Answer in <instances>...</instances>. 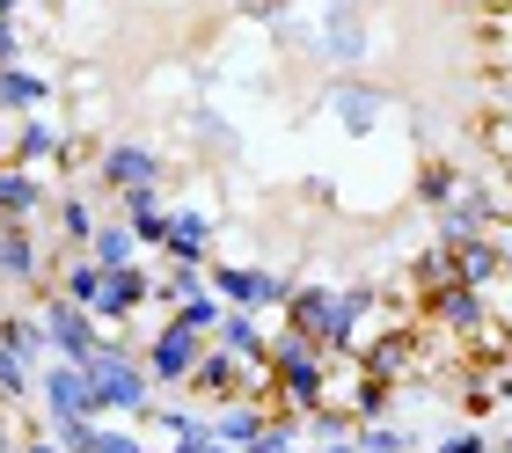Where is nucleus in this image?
I'll return each mask as SVG.
<instances>
[{
    "label": "nucleus",
    "mask_w": 512,
    "mask_h": 453,
    "mask_svg": "<svg viewBox=\"0 0 512 453\" xmlns=\"http://www.w3.org/2000/svg\"><path fill=\"white\" fill-rule=\"evenodd\" d=\"M264 373H271V402L278 417H315L322 410V380H330V351H315L308 337H293L286 322L264 344Z\"/></svg>",
    "instance_id": "1"
},
{
    "label": "nucleus",
    "mask_w": 512,
    "mask_h": 453,
    "mask_svg": "<svg viewBox=\"0 0 512 453\" xmlns=\"http://www.w3.org/2000/svg\"><path fill=\"white\" fill-rule=\"evenodd\" d=\"M81 380H88V410L96 417H139L154 402V380H147V366H139V351H125L118 337H103L81 359Z\"/></svg>",
    "instance_id": "2"
},
{
    "label": "nucleus",
    "mask_w": 512,
    "mask_h": 453,
    "mask_svg": "<svg viewBox=\"0 0 512 453\" xmlns=\"http://www.w3.org/2000/svg\"><path fill=\"white\" fill-rule=\"evenodd\" d=\"M205 293H213L220 307H235V315H271V307L293 300V278L271 271V264H205Z\"/></svg>",
    "instance_id": "3"
},
{
    "label": "nucleus",
    "mask_w": 512,
    "mask_h": 453,
    "mask_svg": "<svg viewBox=\"0 0 512 453\" xmlns=\"http://www.w3.org/2000/svg\"><path fill=\"white\" fill-rule=\"evenodd\" d=\"M161 176H169V161H161V147H147V139H110V147H96V190H110V198L161 190Z\"/></svg>",
    "instance_id": "4"
},
{
    "label": "nucleus",
    "mask_w": 512,
    "mask_h": 453,
    "mask_svg": "<svg viewBox=\"0 0 512 453\" xmlns=\"http://www.w3.org/2000/svg\"><path fill=\"white\" fill-rule=\"evenodd\" d=\"M37 322H44V344H52V359H66V366H81L88 351L103 344L96 315H88V307H74L66 293H52V285L37 293Z\"/></svg>",
    "instance_id": "5"
},
{
    "label": "nucleus",
    "mask_w": 512,
    "mask_h": 453,
    "mask_svg": "<svg viewBox=\"0 0 512 453\" xmlns=\"http://www.w3.org/2000/svg\"><path fill=\"white\" fill-rule=\"evenodd\" d=\"M198 351H205V337H191L183 322L161 315L154 337H147V351H139V366H147L154 395H161V388H183V380H191V366H198Z\"/></svg>",
    "instance_id": "6"
},
{
    "label": "nucleus",
    "mask_w": 512,
    "mask_h": 453,
    "mask_svg": "<svg viewBox=\"0 0 512 453\" xmlns=\"http://www.w3.org/2000/svg\"><path fill=\"white\" fill-rule=\"evenodd\" d=\"M139 307H154V271L147 264H139V271H103L96 293H88V315H96L103 337H110V329H125Z\"/></svg>",
    "instance_id": "7"
},
{
    "label": "nucleus",
    "mask_w": 512,
    "mask_h": 453,
    "mask_svg": "<svg viewBox=\"0 0 512 453\" xmlns=\"http://www.w3.org/2000/svg\"><path fill=\"white\" fill-rule=\"evenodd\" d=\"M59 154H66V125H59L52 110L15 117V132L0 139V161H15V169H37V176H52V169H59Z\"/></svg>",
    "instance_id": "8"
},
{
    "label": "nucleus",
    "mask_w": 512,
    "mask_h": 453,
    "mask_svg": "<svg viewBox=\"0 0 512 453\" xmlns=\"http://www.w3.org/2000/svg\"><path fill=\"white\" fill-rule=\"evenodd\" d=\"M52 198H59V183H52V176L0 161V227H37L44 212H52Z\"/></svg>",
    "instance_id": "9"
},
{
    "label": "nucleus",
    "mask_w": 512,
    "mask_h": 453,
    "mask_svg": "<svg viewBox=\"0 0 512 453\" xmlns=\"http://www.w3.org/2000/svg\"><path fill=\"white\" fill-rule=\"evenodd\" d=\"M52 249H44V234L37 227H0V278L22 285V293H44L52 285Z\"/></svg>",
    "instance_id": "10"
},
{
    "label": "nucleus",
    "mask_w": 512,
    "mask_h": 453,
    "mask_svg": "<svg viewBox=\"0 0 512 453\" xmlns=\"http://www.w3.org/2000/svg\"><path fill=\"white\" fill-rule=\"evenodd\" d=\"M59 103V74L44 59H15L0 66V117H37Z\"/></svg>",
    "instance_id": "11"
},
{
    "label": "nucleus",
    "mask_w": 512,
    "mask_h": 453,
    "mask_svg": "<svg viewBox=\"0 0 512 453\" xmlns=\"http://www.w3.org/2000/svg\"><path fill=\"white\" fill-rule=\"evenodd\" d=\"M213 220H220L213 205H169V242H161V256L205 271V264H213Z\"/></svg>",
    "instance_id": "12"
},
{
    "label": "nucleus",
    "mask_w": 512,
    "mask_h": 453,
    "mask_svg": "<svg viewBox=\"0 0 512 453\" xmlns=\"http://www.w3.org/2000/svg\"><path fill=\"white\" fill-rule=\"evenodd\" d=\"M30 402H44V424H66V417H96V410H88V380H81V366H66V359L37 366V395H30Z\"/></svg>",
    "instance_id": "13"
},
{
    "label": "nucleus",
    "mask_w": 512,
    "mask_h": 453,
    "mask_svg": "<svg viewBox=\"0 0 512 453\" xmlns=\"http://www.w3.org/2000/svg\"><path fill=\"white\" fill-rule=\"evenodd\" d=\"M271 417H278L271 402H249V395H242V402H220V410H205V424H213V446H227V453H249L256 439L271 432Z\"/></svg>",
    "instance_id": "14"
},
{
    "label": "nucleus",
    "mask_w": 512,
    "mask_h": 453,
    "mask_svg": "<svg viewBox=\"0 0 512 453\" xmlns=\"http://www.w3.org/2000/svg\"><path fill=\"white\" fill-rule=\"evenodd\" d=\"M512 271V234H476V242H454V278L491 293V285Z\"/></svg>",
    "instance_id": "15"
},
{
    "label": "nucleus",
    "mask_w": 512,
    "mask_h": 453,
    "mask_svg": "<svg viewBox=\"0 0 512 453\" xmlns=\"http://www.w3.org/2000/svg\"><path fill=\"white\" fill-rule=\"evenodd\" d=\"M330 117H337V125H352V139H366V132L388 117V95L366 88V81H337V88H330Z\"/></svg>",
    "instance_id": "16"
},
{
    "label": "nucleus",
    "mask_w": 512,
    "mask_h": 453,
    "mask_svg": "<svg viewBox=\"0 0 512 453\" xmlns=\"http://www.w3.org/2000/svg\"><path fill=\"white\" fill-rule=\"evenodd\" d=\"M118 220L132 227L139 249H161V242H169V198H161V190H125V198H118Z\"/></svg>",
    "instance_id": "17"
},
{
    "label": "nucleus",
    "mask_w": 512,
    "mask_h": 453,
    "mask_svg": "<svg viewBox=\"0 0 512 453\" xmlns=\"http://www.w3.org/2000/svg\"><path fill=\"white\" fill-rule=\"evenodd\" d=\"M52 220H59V242H66V256H81L88 249V234H96V198L88 190H74V183H59V198H52Z\"/></svg>",
    "instance_id": "18"
},
{
    "label": "nucleus",
    "mask_w": 512,
    "mask_h": 453,
    "mask_svg": "<svg viewBox=\"0 0 512 453\" xmlns=\"http://www.w3.org/2000/svg\"><path fill=\"white\" fill-rule=\"evenodd\" d=\"M88 264L96 271H139V242H132V227L118 220V212H110V220H96V234H88Z\"/></svg>",
    "instance_id": "19"
},
{
    "label": "nucleus",
    "mask_w": 512,
    "mask_h": 453,
    "mask_svg": "<svg viewBox=\"0 0 512 453\" xmlns=\"http://www.w3.org/2000/svg\"><path fill=\"white\" fill-rule=\"evenodd\" d=\"M213 344H220V351H235L242 366L264 373V344H271V329H264V315H235V307H227L220 329H213Z\"/></svg>",
    "instance_id": "20"
},
{
    "label": "nucleus",
    "mask_w": 512,
    "mask_h": 453,
    "mask_svg": "<svg viewBox=\"0 0 512 453\" xmlns=\"http://www.w3.org/2000/svg\"><path fill=\"white\" fill-rule=\"evenodd\" d=\"M0 344H8L15 359H30V366H52V344H44L37 307H8V315H0Z\"/></svg>",
    "instance_id": "21"
},
{
    "label": "nucleus",
    "mask_w": 512,
    "mask_h": 453,
    "mask_svg": "<svg viewBox=\"0 0 512 453\" xmlns=\"http://www.w3.org/2000/svg\"><path fill=\"white\" fill-rule=\"evenodd\" d=\"M439 285H461V278H454V249H447V242H432V249L410 264V293H439Z\"/></svg>",
    "instance_id": "22"
},
{
    "label": "nucleus",
    "mask_w": 512,
    "mask_h": 453,
    "mask_svg": "<svg viewBox=\"0 0 512 453\" xmlns=\"http://www.w3.org/2000/svg\"><path fill=\"white\" fill-rule=\"evenodd\" d=\"M220 315H227V307H220L213 293H191L183 307H169V322H183V329H191V337H205V344H213V329H220Z\"/></svg>",
    "instance_id": "23"
},
{
    "label": "nucleus",
    "mask_w": 512,
    "mask_h": 453,
    "mask_svg": "<svg viewBox=\"0 0 512 453\" xmlns=\"http://www.w3.org/2000/svg\"><path fill=\"white\" fill-rule=\"evenodd\" d=\"M454 190H461V169H454V161H425V169H417V205H447L454 198Z\"/></svg>",
    "instance_id": "24"
},
{
    "label": "nucleus",
    "mask_w": 512,
    "mask_h": 453,
    "mask_svg": "<svg viewBox=\"0 0 512 453\" xmlns=\"http://www.w3.org/2000/svg\"><path fill=\"white\" fill-rule=\"evenodd\" d=\"M191 293H205V271H191V264H169L154 278V307H183Z\"/></svg>",
    "instance_id": "25"
},
{
    "label": "nucleus",
    "mask_w": 512,
    "mask_h": 453,
    "mask_svg": "<svg viewBox=\"0 0 512 453\" xmlns=\"http://www.w3.org/2000/svg\"><path fill=\"white\" fill-rule=\"evenodd\" d=\"M30 395H37V366L0 344V402H30Z\"/></svg>",
    "instance_id": "26"
},
{
    "label": "nucleus",
    "mask_w": 512,
    "mask_h": 453,
    "mask_svg": "<svg viewBox=\"0 0 512 453\" xmlns=\"http://www.w3.org/2000/svg\"><path fill=\"white\" fill-rule=\"evenodd\" d=\"M249 453H322V446H315L308 432H300V417H271V432L256 439Z\"/></svg>",
    "instance_id": "27"
},
{
    "label": "nucleus",
    "mask_w": 512,
    "mask_h": 453,
    "mask_svg": "<svg viewBox=\"0 0 512 453\" xmlns=\"http://www.w3.org/2000/svg\"><path fill=\"white\" fill-rule=\"evenodd\" d=\"M59 453H96V417H66V424H44Z\"/></svg>",
    "instance_id": "28"
},
{
    "label": "nucleus",
    "mask_w": 512,
    "mask_h": 453,
    "mask_svg": "<svg viewBox=\"0 0 512 453\" xmlns=\"http://www.w3.org/2000/svg\"><path fill=\"white\" fill-rule=\"evenodd\" d=\"M352 453H403V432H395V424H381V417H366L359 432H352Z\"/></svg>",
    "instance_id": "29"
},
{
    "label": "nucleus",
    "mask_w": 512,
    "mask_h": 453,
    "mask_svg": "<svg viewBox=\"0 0 512 453\" xmlns=\"http://www.w3.org/2000/svg\"><path fill=\"white\" fill-rule=\"evenodd\" d=\"M22 44H30V15H0V66L30 59V52H22Z\"/></svg>",
    "instance_id": "30"
},
{
    "label": "nucleus",
    "mask_w": 512,
    "mask_h": 453,
    "mask_svg": "<svg viewBox=\"0 0 512 453\" xmlns=\"http://www.w3.org/2000/svg\"><path fill=\"white\" fill-rule=\"evenodd\" d=\"M96 453H147V439H132V432H110V424H96Z\"/></svg>",
    "instance_id": "31"
},
{
    "label": "nucleus",
    "mask_w": 512,
    "mask_h": 453,
    "mask_svg": "<svg viewBox=\"0 0 512 453\" xmlns=\"http://www.w3.org/2000/svg\"><path fill=\"white\" fill-rule=\"evenodd\" d=\"M439 453H491V439H483V432H447Z\"/></svg>",
    "instance_id": "32"
},
{
    "label": "nucleus",
    "mask_w": 512,
    "mask_h": 453,
    "mask_svg": "<svg viewBox=\"0 0 512 453\" xmlns=\"http://www.w3.org/2000/svg\"><path fill=\"white\" fill-rule=\"evenodd\" d=\"M15 453H59V446H52V432H30V439H22Z\"/></svg>",
    "instance_id": "33"
},
{
    "label": "nucleus",
    "mask_w": 512,
    "mask_h": 453,
    "mask_svg": "<svg viewBox=\"0 0 512 453\" xmlns=\"http://www.w3.org/2000/svg\"><path fill=\"white\" fill-rule=\"evenodd\" d=\"M483 15H505L512 22V0H483Z\"/></svg>",
    "instance_id": "34"
},
{
    "label": "nucleus",
    "mask_w": 512,
    "mask_h": 453,
    "mask_svg": "<svg viewBox=\"0 0 512 453\" xmlns=\"http://www.w3.org/2000/svg\"><path fill=\"white\" fill-rule=\"evenodd\" d=\"M322 453H352V439H337V446H322Z\"/></svg>",
    "instance_id": "35"
},
{
    "label": "nucleus",
    "mask_w": 512,
    "mask_h": 453,
    "mask_svg": "<svg viewBox=\"0 0 512 453\" xmlns=\"http://www.w3.org/2000/svg\"><path fill=\"white\" fill-rule=\"evenodd\" d=\"M205 453H227V446H205Z\"/></svg>",
    "instance_id": "36"
},
{
    "label": "nucleus",
    "mask_w": 512,
    "mask_h": 453,
    "mask_svg": "<svg viewBox=\"0 0 512 453\" xmlns=\"http://www.w3.org/2000/svg\"><path fill=\"white\" fill-rule=\"evenodd\" d=\"M505 453H512V432H505Z\"/></svg>",
    "instance_id": "37"
}]
</instances>
